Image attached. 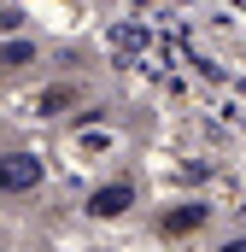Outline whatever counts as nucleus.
<instances>
[{"instance_id":"obj_2","label":"nucleus","mask_w":246,"mask_h":252,"mask_svg":"<svg viewBox=\"0 0 246 252\" xmlns=\"http://www.w3.org/2000/svg\"><path fill=\"white\" fill-rule=\"evenodd\" d=\"M118 211H129V182H112L94 193V217H118Z\"/></svg>"},{"instance_id":"obj_1","label":"nucleus","mask_w":246,"mask_h":252,"mask_svg":"<svg viewBox=\"0 0 246 252\" xmlns=\"http://www.w3.org/2000/svg\"><path fill=\"white\" fill-rule=\"evenodd\" d=\"M41 182V164L35 158H24V153H6L0 158V193H30Z\"/></svg>"},{"instance_id":"obj_3","label":"nucleus","mask_w":246,"mask_h":252,"mask_svg":"<svg viewBox=\"0 0 246 252\" xmlns=\"http://www.w3.org/2000/svg\"><path fill=\"white\" fill-rule=\"evenodd\" d=\"M229 252H246V241H235V247H229Z\"/></svg>"}]
</instances>
